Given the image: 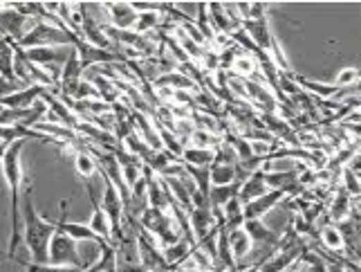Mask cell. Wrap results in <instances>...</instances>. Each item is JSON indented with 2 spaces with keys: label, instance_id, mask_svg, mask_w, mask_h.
Returning a JSON list of instances; mask_svg holds the SVG:
<instances>
[{
  "label": "cell",
  "instance_id": "cell-1",
  "mask_svg": "<svg viewBox=\"0 0 361 272\" xmlns=\"http://www.w3.org/2000/svg\"><path fill=\"white\" fill-rule=\"evenodd\" d=\"M27 144V140H18L14 144H9L7 153H5V160H3V176H5V182L9 187V198H11V234H9V247L7 252H0V256L7 259V261H14L16 259V252L20 247V241H23V227H20V209H23V182H25V176H23V148Z\"/></svg>",
  "mask_w": 361,
  "mask_h": 272
},
{
  "label": "cell",
  "instance_id": "cell-2",
  "mask_svg": "<svg viewBox=\"0 0 361 272\" xmlns=\"http://www.w3.org/2000/svg\"><path fill=\"white\" fill-rule=\"evenodd\" d=\"M23 243L30 250V256L34 264H47V250L49 241L59 230V220H47L39 209L34 207L32 187L25 189L23 194Z\"/></svg>",
  "mask_w": 361,
  "mask_h": 272
},
{
  "label": "cell",
  "instance_id": "cell-3",
  "mask_svg": "<svg viewBox=\"0 0 361 272\" xmlns=\"http://www.w3.org/2000/svg\"><path fill=\"white\" fill-rule=\"evenodd\" d=\"M140 225L144 232H148L157 241L159 247H169L173 243H178L184 234L176 227V220L169 212H161L155 207H146L140 216Z\"/></svg>",
  "mask_w": 361,
  "mask_h": 272
},
{
  "label": "cell",
  "instance_id": "cell-4",
  "mask_svg": "<svg viewBox=\"0 0 361 272\" xmlns=\"http://www.w3.org/2000/svg\"><path fill=\"white\" fill-rule=\"evenodd\" d=\"M102 180H104V194H102V207L110 220V230H113V239L115 245L126 241V234H123V218H126V201H123L121 191L115 187L110 178L106 173H102Z\"/></svg>",
  "mask_w": 361,
  "mask_h": 272
},
{
  "label": "cell",
  "instance_id": "cell-5",
  "mask_svg": "<svg viewBox=\"0 0 361 272\" xmlns=\"http://www.w3.org/2000/svg\"><path fill=\"white\" fill-rule=\"evenodd\" d=\"M135 247H137V256H140V264L146 268V272H171L164 259V250L157 245V241L151 234L142 230V225H137L135 230Z\"/></svg>",
  "mask_w": 361,
  "mask_h": 272
},
{
  "label": "cell",
  "instance_id": "cell-6",
  "mask_svg": "<svg viewBox=\"0 0 361 272\" xmlns=\"http://www.w3.org/2000/svg\"><path fill=\"white\" fill-rule=\"evenodd\" d=\"M47 264H54V266H70V268H88L81 261V254H79V247L77 241L70 239L68 234L61 230H56V234L49 241V250H47Z\"/></svg>",
  "mask_w": 361,
  "mask_h": 272
},
{
  "label": "cell",
  "instance_id": "cell-7",
  "mask_svg": "<svg viewBox=\"0 0 361 272\" xmlns=\"http://www.w3.org/2000/svg\"><path fill=\"white\" fill-rule=\"evenodd\" d=\"M303 250H305V245H301V243L288 245V243L279 241V245L274 247V252L260 264V272H288L290 266L301 261Z\"/></svg>",
  "mask_w": 361,
  "mask_h": 272
},
{
  "label": "cell",
  "instance_id": "cell-8",
  "mask_svg": "<svg viewBox=\"0 0 361 272\" xmlns=\"http://www.w3.org/2000/svg\"><path fill=\"white\" fill-rule=\"evenodd\" d=\"M72 47L77 49L83 70H88L90 66H102V64H126V59H123L119 52H113V49L94 47L90 43H85L83 39H77V43H74Z\"/></svg>",
  "mask_w": 361,
  "mask_h": 272
},
{
  "label": "cell",
  "instance_id": "cell-9",
  "mask_svg": "<svg viewBox=\"0 0 361 272\" xmlns=\"http://www.w3.org/2000/svg\"><path fill=\"white\" fill-rule=\"evenodd\" d=\"M189 227H191L195 243H197V241H202L204 237H209L211 232L220 230L222 223L216 216L214 209H211V205H197V207L189 209Z\"/></svg>",
  "mask_w": 361,
  "mask_h": 272
},
{
  "label": "cell",
  "instance_id": "cell-10",
  "mask_svg": "<svg viewBox=\"0 0 361 272\" xmlns=\"http://www.w3.org/2000/svg\"><path fill=\"white\" fill-rule=\"evenodd\" d=\"M52 90V88H45V85L39 83H32V85H23L16 93H11L7 97L0 99V106L9 108V110H25V108H32L41 102V99Z\"/></svg>",
  "mask_w": 361,
  "mask_h": 272
},
{
  "label": "cell",
  "instance_id": "cell-11",
  "mask_svg": "<svg viewBox=\"0 0 361 272\" xmlns=\"http://www.w3.org/2000/svg\"><path fill=\"white\" fill-rule=\"evenodd\" d=\"M25 20H27V16L20 14L14 3L3 5L0 7V36L20 43V39L25 36Z\"/></svg>",
  "mask_w": 361,
  "mask_h": 272
},
{
  "label": "cell",
  "instance_id": "cell-12",
  "mask_svg": "<svg viewBox=\"0 0 361 272\" xmlns=\"http://www.w3.org/2000/svg\"><path fill=\"white\" fill-rule=\"evenodd\" d=\"M20 49H23V47H20ZM70 52H72V47L68 49V52H63L61 47H27V49H23L25 59H27L30 64L43 68V70H49L54 64H56L59 68H63V66H66V61H68V57H70Z\"/></svg>",
  "mask_w": 361,
  "mask_h": 272
},
{
  "label": "cell",
  "instance_id": "cell-13",
  "mask_svg": "<svg viewBox=\"0 0 361 272\" xmlns=\"http://www.w3.org/2000/svg\"><path fill=\"white\" fill-rule=\"evenodd\" d=\"M85 184V189H88V196H90V205H92V214H90V223H88V227L97 234L99 239H104L106 243H115L113 239V230H110V220L104 212V207H102V201L92 194V182L90 180H83Z\"/></svg>",
  "mask_w": 361,
  "mask_h": 272
},
{
  "label": "cell",
  "instance_id": "cell-14",
  "mask_svg": "<svg viewBox=\"0 0 361 272\" xmlns=\"http://www.w3.org/2000/svg\"><path fill=\"white\" fill-rule=\"evenodd\" d=\"M285 198H288V194H285V191H279V189H271V191H267L265 196L254 198L252 203H247V205H245V220H252V218L263 220L274 207H276L281 201H285Z\"/></svg>",
  "mask_w": 361,
  "mask_h": 272
},
{
  "label": "cell",
  "instance_id": "cell-15",
  "mask_svg": "<svg viewBox=\"0 0 361 272\" xmlns=\"http://www.w3.org/2000/svg\"><path fill=\"white\" fill-rule=\"evenodd\" d=\"M106 9V14L110 18V25H113L115 30H121V32H128L135 28L137 23V11L133 9L130 3H104L102 5Z\"/></svg>",
  "mask_w": 361,
  "mask_h": 272
},
{
  "label": "cell",
  "instance_id": "cell-16",
  "mask_svg": "<svg viewBox=\"0 0 361 272\" xmlns=\"http://www.w3.org/2000/svg\"><path fill=\"white\" fill-rule=\"evenodd\" d=\"M59 225H61V230H63L70 239H74V241H94L97 245H102V243H106L104 239H99L97 234L85 225V223H72V220H68V201H63L61 203V216H59Z\"/></svg>",
  "mask_w": 361,
  "mask_h": 272
},
{
  "label": "cell",
  "instance_id": "cell-17",
  "mask_svg": "<svg viewBox=\"0 0 361 272\" xmlns=\"http://www.w3.org/2000/svg\"><path fill=\"white\" fill-rule=\"evenodd\" d=\"M267 191H271V189L267 187V180H265V169L260 167V169H256V171L252 173V176L245 178V180L240 182L238 198H240V201L247 205V203H252L254 198L265 196Z\"/></svg>",
  "mask_w": 361,
  "mask_h": 272
},
{
  "label": "cell",
  "instance_id": "cell-18",
  "mask_svg": "<svg viewBox=\"0 0 361 272\" xmlns=\"http://www.w3.org/2000/svg\"><path fill=\"white\" fill-rule=\"evenodd\" d=\"M243 230L249 234V239L254 241V247L256 245H269V247H276L281 237L271 227H267L263 220L258 218H252V220H245L243 223Z\"/></svg>",
  "mask_w": 361,
  "mask_h": 272
},
{
  "label": "cell",
  "instance_id": "cell-19",
  "mask_svg": "<svg viewBox=\"0 0 361 272\" xmlns=\"http://www.w3.org/2000/svg\"><path fill=\"white\" fill-rule=\"evenodd\" d=\"M207 16H209V23H211V28H214V32L218 34H233L235 30V18L231 16V11H227V5H222V3H207Z\"/></svg>",
  "mask_w": 361,
  "mask_h": 272
},
{
  "label": "cell",
  "instance_id": "cell-20",
  "mask_svg": "<svg viewBox=\"0 0 361 272\" xmlns=\"http://www.w3.org/2000/svg\"><path fill=\"white\" fill-rule=\"evenodd\" d=\"M155 88H169L173 93H186V90H193L195 88V81L189 77V74H184L180 68L176 70H169L164 74H159L155 79Z\"/></svg>",
  "mask_w": 361,
  "mask_h": 272
},
{
  "label": "cell",
  "instance_id": "cell-21",
  "mask_svg": "<svg viewBox=\"0 0 361 272\" xmlns=\"http://www.w3.org/2000/svg\"><path fill=\"white\" fill-rule=\"evenodd\" d=\"M180 162L184 167H200L211 169L216 165V148H195V146H184L180 155Z\"/></svg>",
  "mask_w": 361,
  "mask_h": 272
},
{
  "label": "cell",
  "instance_id": "cell-22",
  "mask_svg": "<svg viewBox=\"0 0 361 272\" xmlns=\"http://www.w3.org/2000/svg\"><path fill=\"white\" fill-rule=\"evenodd\" d=\"M197 245H193L191 241H186L184 237L178 241V243H173V245H169V247H161L164 250V259H166V264H169V268H171V272H176V268H180L186 259H189L191 254H193V250H195Z\"/></svg>",
  "mask_w": 361,
  "mask_h": 272
},
{
  "label": "cell",
  "instance_id": "cell-23",
  "mask_svg": "<svg viewBox=\"0 0 361 272\" xmlns=\"http://www.w3.org/2000/svg\"><path fill=\"white\" fill-rule=\"evenodd\" d=\"M298 173L296 171H265V180L269 189H279L290 194V187H298Z\"/></svg>",
  "mask_w": 361,
  "mask_h": 272
},
{
  "label": "cell",
  "instance_id": "cell-24",
  "mask_svg": "<svg viewBox=\"0 0 361 272\" xmlns=\"http://www.w3.org/2000/svg\"><path fill=\"white\" fill-rule=\"evenodd\" d=\"M164 182H166L169 194H171L173 201H176L180 207H184L186 212L193 209V189L186 187L184 178H164Z\"/></svg>",
  "mask_w": 361,
  "mask_h": 272
},
{
  "label": "cell",
  "instance_id": "cell-25",
  "mask_svg": "<svg viewBox=\"0 0 361 272\" xmlns=\"http://www.w3.org/2000/svg\"><path fill=\"white\" fill-rule=\"evenodd\" d=\"M227 241H229V245H231V252H233V256H235V261H243V259L254 250V241L249 239V234L243 230V227H238V230H231V232H227Z\"/></svg>",
  "mask_w": 361,
  "mask_h": 272
},
{
  "label": "cell",
  "instance_id": "cell-26",
  "mask_svg": "<svg viewBox=\"0 0 361 272\" xmlns=\"http://www.w3.org/2000/svg\"><path fill=\"white\" fill-rule=\"evenodd\" d=\"M74 171H77V176L81 180H92V176L99 171L97 160L88 153V148H79L74 153Z\"/></svg>",
  "mask_w": 361,
  "mask_h": 272
},
{
  "label": "cell",
  "instance_id": "cell-27",
  "mask_svg": "<svg viewBox=\"0 0 361 272\" xmlns=\"http://www.w3.org/2000/svg\"><path fill=\"white\" fill-rule=\"evenodd\" d=\"M238 189H240V182L225 184V187H211V191H209V205H211V209L222 212V207H225L233 196H238Z\"/></svg>",
  "mask_w": 361,
  "mask_h": 272
},
{
  "label": "cell",
  "instance_id": "cell-28",
  "mask_svg": "<svg viewBox=\"0 0 361 272\" xmlns=\"http://www.w3.org/2000/svg\"><path fill=\"white\" fill-rule=\"evenodd\" d=\"M296 81L301 83V88L317 95L319 99H334L339 97V88L334 83H321V81H312V79H303V77H296Z\"/></svg>",
  "mask_w": 361,
  "mask_h": 272
},
{
  "label": "cell",
  "instance_id": "cell-29",
  "mask_svg": "<svg viewBox=\"0 0 361 272\" xmlns=\"http://www.w3.org/2000/svg\"><path fill=\"white\" fill-rule=\"evenodd\" d=\"M350 212H353V205H350V194H348L343 187L334 194V201H332V205H330V218L332 220H337V223H341V220H345L348 216H350Z\"/></svg>",
  "mask_w": 361,
  "mask_h": 272
},
{
  "label": "cell",
  "instance_id": "cell-30",
  "mask_svg": "<svg viewBox=\"0 0 361 272\" xmlns=\"http://www.w3.org/2000/svg\"><path fill=\"white\" fill-rule=\"evenodd\" d=\"M235 165H220L216 162L211 167V187H225V184L235 182Z\"/></svg>",
  "mask_w": 361,
  "mask_h": 272
},
{
  "label": "cell",
  "instance_id": "cell-31",
  "mask_svg": "<svg viewBox=\"0 0 361 272\" xmlns=\"http://www.w3.org/2000/svg\"><path fill=\"white\" fill-rule=\"evenodd\" d=\"M231 70L235 77H240V79H252L256 70H258V61L252 59V57H247V54H238L233 59V64H231Z\"/></svg>",
  "mask_w": 361,
  "mask_h": 272
},
{
  "label": "cell",
  "instance_id": "cell-32",
  "mask_svg": "<svg viewBox=\"0 0 361 272\" xmlns=\"http://www.w3.org/2000/svg\"><path fill=\"white\" fill-rule=\"evenodd\" d=\"M157 131H159V140H161V148L164 151H169V153H173L176 158H180L182 155V151H184V146H182V138L178 133H173L171 129H166V126H157Z\"/></svg>",
  "mask_w": 361,
  "mask_h": 272
},
{
  "label": "cell",
  "instance_id": "cell-33",
  "mask_svg": "<svg viewBox=\"0 0 361 272\" xmlns=\"http://www.w3.org/2000/svg\"><path fill=\"white\" fill-rule=\"evenodd\" d=\"M321 243L328 247L332 252H341L345 250V243H343V237L337 225H326L321 227Z\"/></svg>",
  "mask_w": 361,
  "mask_h": 272
},
{
  "label": "cell",
  "instance_id": "cell-34",
  "mask_svg": "<svg viewBox=\"0 0 361 272\" xmlns=\"http://www.w3.org/2000/svg\"><path fill=\"white\" fill-rule=\"evenodd\" d=\"M161 11H144V14H140L137 16V23H135V28H133V32H137V34H148V32H153L157 25H161Z\"/></svg>",
  "mask_w": 361,
  "mask_h": 272
},
{
  "label": "cell",
  "instance_id": "cell-35",
  "mask_svg": "<svg viewBox=\"0 0 361 272\" xmlns=\"http://www.w3.org/2000/svg\"><path fill=\"white\" fill-rule=\"evenodd\" d=\"M189 146H195V148H214L218 138L216 133L211 131H204V129H193V133L189 135Z\"/></svg>",
  "mask_w": 361,
  "mask_h": 272
},
{
  "label": "cell",
  "instance_id": "cell-36",
  "mask_svg": "<svg viewBox=\"0 0 361 272\" xmlns=\"http://www.w3.org/2000/svg\"><path fill=\"white\" fill-rule=\"evenodd\" d=\"M25 266V272H90L88 268H70V266H54V264H20Z\"/></svg>",
  "mask_w": 361,
  "mask_h": 272
},
{
  "label": "cell",
  "instance_id": "cell-37",
  "mask_svg": "<svg viewBox=\"0 0 361 272\" xmlns=\"http://www.w3.org/2000/svg\"><path fill=\"white\" fill-rule=\"evenodd\" d=\"M361 77V70L359 68H353V66H348L343 68L339 74H337V79H334L332 83L337 85L339 90H345V88H350V85H355Z\"/></svg>",
  "mask_w": 361,
  "mask_h": 272
},
{
  "label": "cell",
  "instance_id": "cell-38",
  "mask_svg": "<svg viewBox=\"0 0 361 272\" xmlns=\"http://www.w3.org/2000/svg\"><path fill=\"white\" fill-rule=\"evenodd\" d=\"M343 189L350 196H359L361 198V180L357 178V173L353 169L343 171Z\"/></svg>",
  "mask_w": 361,
  "mask_h": 272
},
{
  "label": "cell",
  "instance_id": "cell-39",
  "mask_svg": "<svg viewBox=\"0 0 361 272\" xmlns=\"http://www.w3.org/2000/svg\"><path fill=\"white\" fill-rule=\"evenodd\" d=\"M294 227H296V234H310V232H312V230H310L312 225H310V220H307L303 214H298V216H296Z\"/></svg>",
  "mask_w": 361,
  "mask_h": 272
},
{
  "label": "cell",
  "instance_id": "cell-40",
  "mask_svg": "<svg viewBox=\"0 0 361 272\" xmlns=\"http://www.w3.org/2000/svg\"><path fill=\"white\" fill-rule=\"evenodd\" d=\"M16 83H11V81H7L3 74H0V99L3 97H7V95H11V93H16L18 88H14Z\"/></svg>",
  "mask_w": 361,
  "mask_h": 272
},
{
  "label": "cell",
  "instance_id": "cell-41",
  "mask_svg": "<svg viewBox=\"0 0 361 272\" xmlns=\"http://www.w3.org/2000/svg\"><path fill=\"white\" fill-rule=\"evenodd\" d=\"M326 272H348V268L339 259H330V261H326Z\"/></svg>",
  "mask_w": 361,
  "mask_h": 272
},
{
  "label": "cell",
  "instance_id": "cell-42",
  "mask_svg": "<svg viewBox=\"0 0 361 272\" xmlns=\"http://www.w3.org/2000/svg\"><path fill=\"white\" fill-rule=\"evenodd\" d=\"M348 93H361V77H359V81H357L355 85H350V88L341 90V93H339V97H341V95H348Z\"/></svg>",
  "mask_w": 361,
  "mask_h": 272
},
{
  "label": "cell",
  "instance_id": "cell-43",
  "mask_svg": "<svg viewBox=\"0 0 361 272\" xmlns=\"http://www.w3.org/2000/svg\"><path fill=\"white\" fill-rule=\"evenodd\" d=\"M7 148H9V144L0 142V165H3V160H5V153H7Z\"/></svg>",
  "mask_w": 361,
  "mask_h": 272
},
{
  "label": "cell",
  "instance_id": "cell-44",
  "mask_svg": "<svg viewBox=\"0 0 361 272\" xmlns=\"http://www.w3.org/2000/svg\"><path fill=\"white\" fill-rule=\"evenodd\" d=\"M238 272H260V261H258L256 266H249V268H245V270H238Z\"/></svg>",
  "mask_w": 361,
  "mask_h": 272
},
{
  "label": "cell",
  "instance_id": "cell-45",
  "mask_svg": "<svg viewBox=\"0 0 361 272\" xmlns=\"http://www.w3.org/2000/svg\"><path fill=\"white\" fill-rule=\"evenodd\" d=\"M176 272H195V270H186V268H178Z\"/></svg>",
  "mask_w": 361,
  "mask_h": 272
},
{
  "label": "cell",
  "instance_id": "cell-46",
  "mask_svg": "<svg viewBox=\"0 0 361 272\" xmlns=\"http://www.w3.org/2000/svg\"><path fill=\"white\" fill-rule=\"evenodd\" d=\"M296 272H310V270H307V268H303V266H301V270H296Z\"/></svg>",
  "mask_w": 361,
  "mask_h": 272
},
{
  "label": "cell",
  "instance_id": "cell-47",
  "mask_svg": "<svg viewBox=\"0 0 361 272\" xmlns=\"http://www.w3.org/2000/svg\"><path fill=\"white\" fill-rule=\"evenodd\" d=\"M288 272H292V270H288Z\"/></svg>",
  "mask_w": 361,
  "mask_h": 272
}]
</instances>
